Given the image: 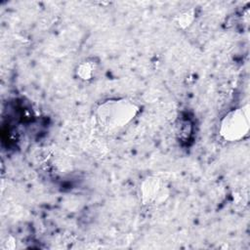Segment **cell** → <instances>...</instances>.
Here are the masks:
<instances>
[{
	"instance_id": "cell-1",
	"label": "cell",
	"mask_w": 250,
	"mask_h": 250,
	"mask_svg": "<svg viewBox=\"0 0 250 250\" xmlns=\"http://www.w3.org/2000/svg\"><path fill=\"white\" fill-rule=\"evenodd\" d=\"M140 112V106L126 98H114L104 101L95 111V118L102 131L117 133L129 125Z\"/></svg>"
},
{
	"instance_id": "cell-2",
	"label": "cell",
	"mask_w": 250,
	"mask_h": 250,
	"mask_svg": "<svg viewBox=\"0 0 250 250\" xmlns=\"http://www.w3.org/2000/svg\"><path fill=\"white\" fill-rule=\"evenodd\" d=\"M250 128L249 104L229 110L220 121V136L227 142H237L244 139Z\"/></svg>"
},
{
	"instance_id": "cell-3",
	"label": "cell",
	"mask_w": 250,
	"mask_h": 250,
	"mask_svg": "<svg viewBox=\"0 0 250 250\" xmlns=\"http://www.w3.org/2000/svg\"><path fill=\"white\" fill-rule=\"evenodd\" d=\"M142 202L148 206L161 205L170 196V188L166 181L158 176H148L141 184Z\"/></svg>"
},
{
	"instance_id": "cell-4",
	"label": "cell",
	"mask_w": 250,
	"mask_h": 250,
	"mask_svg": "<svg viewBox=\"0 0 250 250\" xmlns=\"http://www.w3.org/2000/svg\"><path fill=\"white\" fill-rule=\"evenodd\" d=\"M96 69H97L96 62H94L93 61L86 60V61L81 62L77 65V67L75 69V72H76L77 77L80 80L90 81L95 77V74H96V71H97Z\"/></svg>"
},
{
	"instance_id": "cell-5",
	"label": "cell",
	"mask_w": 250,
	"mask_h": 250,
	"mask_svg": "<svg viewBox=\"0 0 250 250\" xmlns=\"http://www.w3.org/2000/svg\"><path fill=\"white\" fill-rule=\"evenodd\" d=\"M195 20V11L194 9H188L181 12L174 18L175 24L181 29L188 28Z\"/></svg>"
}]
</instances>
